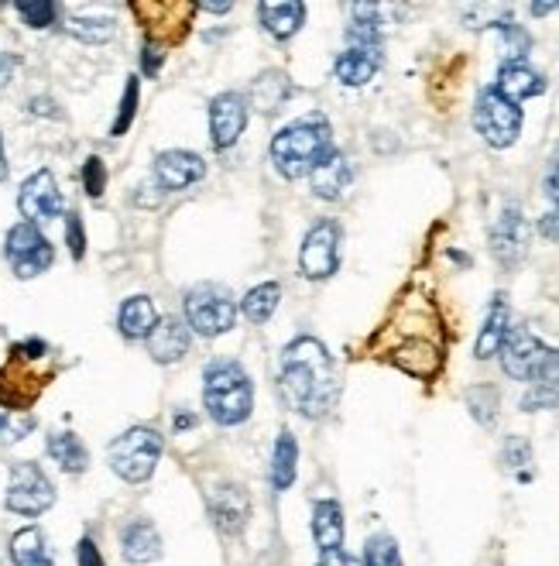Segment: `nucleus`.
Instances as JSON below:
<instances>
[{"label": "nucleus", "instance_id": "f257e3e1", "mask_svg": "<svg viewBox=\"0 0 559 566\" xmlns=\"http://www.w3.org/2000/svg\"><path fill=\"white\" fill-rule=\"evenodd\" d=\"M278 388L285 395L288 409H295L306 419L330 416L340 402V378L337 364L316 337L292 340L282 354Z\"/></svg>", "mask_w": 559, "mask_h": 566}, {"label": "nucleus", "instance_id": "f03ea898", "mask_svg": "<svg viewBox=\"0 0 559 566\" xmlns=\"http://www.w3.org/2000/svg\"><path fill=\"white\" fill-rule=\"evenodd\" d=\"M384 62V39H381V21L375 4H354L350 24H347V49L337 55L334 73L344 86L357 90L368 86Z\"/></svg>", "mask_w": 559, "mask_h": 566}, {"label": "nucleus", "instance_id": "7ed1b4c3", "mask_svg": "<svg viewBox=\"0 0 559 566\" xmlns=\"http://www.w3.org/2000/svg\"><path fill=\"white\" fill-rule=\"evenodd\" d=\"M330 151H334V130L323 117L295 120L272 138V161H275L278 176H285V179L313 176V169Z\"/></svg>", "mask_w": 559, "mask_h": 566}, {"label": "nucleus", "instance_id": "20e7f679", "mask_svg": "<svg viewBox=\"0 0 559 566\" xmlns=\"http://www.w3.org/2000/svg\"><path fill=\"white\" fill-rule=\"evenodd\" d=\"M203 406L213 422L220 426H241L251 416L254 406V388L241 364L234 360H217L203 375Z\"/></svg>", "mask_w": 559, "mask_h": 566}, {"label": "nucleus", "instance_id": "39448f33", "mask_svg": "<svg viewBox=\"0 0 559 566\" xmlns=\"http://www.w3.org/2000/svg\"><path fill=\"white\" fill-rule=\"evenodd\" d=\"M107 457H110V468L117 478H124L130 484H141L155 474L158 460H161V437L151 426H135L110 443Z\"/></svg>", "mask_w": 559, "mask_h": 566}, {"label": "nucleus", "instance_id": "423d86ee", "mask_svg": "<svg viewBox=\"0 0 559 566\" xmlns=\"http://www.w3.org/2000/svg\"><path fill=\"white\" fill-rule=\"evenodd\" d=\"M521 107H515L511 99H505L495 86H487L477 93L474 104V127L477 135L491 148H511L521 135Z\"/></svg>", "mask_w": 559, "mask_h": 566}, {"label": "nucleus", "instance_id": "0eeeda50", "mask_svg": "<svg viewBox=\"0 0 559 566\" xmlns=\"http://www.w3.org/2000/svg\"><path fill=\"white\" fill-rule=\"evenodd\" d=\"M238 306L230 298L226 289L220 285H200L192 289L186 298V326L196 329L200 337H223V333L234 326Z\"/></svg>", "mask_w": 559, "mask_h": 566}, {"label": "nucleus", "instance_id": "6e6552de", "mask_svg": "<svg viewBox=\"0 0 559 566\" xmlns=\"http://www.w3.org/2000/svg\"><path fill=\"white\" fill-rule=\"evenodd\" d=\"M4 505L18 515H42L55 505V488L39 463H31V460L14 463Z\"/></svg>", "mask_w": 559, "mask_h": 566}, {"label": "nucleus", "instance_id": "1a4fd4ad", "mask_svg": "<svg viewBox=\"0 0 559 566\" xmlns=\"http://www.w3.org/2000/svg\"><path fill=\"white\" fill-rule=\"evenodd\" d=\"M4 254L11 261V269L18 279H35L42 272L52 269L55 251L49 244V238L35 223H18L8 230V241H4Z\"/></svg>", "mask_w": 559, "mask_h": 566}, {"label": "nucleus", "instance_id": "9d476101", "mask_svg": "<svg viewBox=\"0 0 559 566\" xmlns=\"http://www.w3.org/2000/svg\"><path fill=\"white\" fill-rule=\"evenodd\" d=\"M549 350L536 333L529 326H511L508 333V340L502 347V368L508 378L515 381H529L536 385L542 378V368H546V360H549Z\"/></svg>", "mask_w": 559, "mask_h": 566}, {"label": "nucleus", "instance_id": "9b49d317", "mask_svg": "<svg viewBox=\"0 0 559 566\" xmlns=\"http://www.w3.org/2000/svg\"><path fill=\"white\" fill-rule=\"evenodd\" d=\"M340 269V227L334 220H319L299 251V272L313 282L330 279Z\"/></svg>", "mask_w": 559, "mask_h": 566}, {"label": "nucleus", "instance_id": "f8f14e48", "mask_svg": "<svg viewBox=\"0 0 559 566\" xmlns=\"http://www.w3.org/2000/svg\"><path fill=\"white\" fill-rule=\"evenodd\" d=\"M529 251V223L525 213L511 203L502 210V217L491 227V254L498 258L502 269H515V264Z\"/></svg>", "mask_w": 559, "mask_h": 566}, {"label": "nucleus", "instance_id": "ddd939ff", "mask_svg": "<svg viewBox=\"0 0 559 566\" xmlns=\"http://www.w3.org/2000/svg\"><path fill=\"white\" fill-rule=\"evenodd\" d=\"M18 207L24 213V223H49L62 213V192L55 186V176L49 169L35 172L18 192Z\"/></svg>", "mask_w": 559, "mask_h": 566}, {"label": "nucleus", "instance_id": "4468645a", "mask_svg": "<svg viewBox=\"0 0 559 566\" xmlns=\"http://www.w3.org/2000/svg\"><path fill=\"white\" fill-rule=\"evenodd\" d=\"M247 127V99L234 90L217 93L210 99V135L217 148H230L238 145V138Z\"/></svg>", "mask_w": 559, "mask_h": 566}, {"label": "nucleus", "instance_id": "2eb2a0df", "mask_svg": "<svg viewBox=\"0 0 559 566\" xmlns=\"http://www.w3.org/2000/svg\"><path fill=\"white\" fill-rule=\"evenodd\" d=\"M207 176V161L196 151H161L155 158V182L161 192H179Z\"/></svg>", "mask_w": 559, "mask_h": 566}, {"label": "nucleus", "instance_id": "dca6fc26", "mask_svg": "<svg viewBox=\"0 0 559 566\" xmlns=\"http://www.w3.org/2000/svg\"><path fill=\"white\" fill-rule=\"evenodd\" d=\"M495 90L511 99L515 107H521L525 99H532V96H542L546 93V80L542 73H536L529 62H502V70H498V80H495Z\"/></svg>", "mask_w": 559, "mask_h": 566}, {"label": "nucleus", "instance_id": "f3484780", "mask_svg": "<svg viewBox=\"0 0 559 566\" xmlns=\"http://www.w3.org/2000/svg\"><path fill=\"white\" fill-rule=\"evenodd\" d=\"M210 515L217 522V528L223 536H238L244 532L247 518H251V502L241 484H223L220 491H213V502H210Z\"/></svg>", "mask_w": 559, "mask_h": 566}, {"label": "nucleus", "instance_id": "a211bd4d", "mask_svg": "<svg viewBox=\"0 0 559 566\" xmlns=\"http://www.w3.org/2000/svg\"><path fill=\"white\" fill-rule=\"evenodd\" d=\"M511 333V310H508V298L505 292H498L495 298H491V310L484 316V326L477 333V344H474V357L477 360H491L495 354H502L505 340Z\"/></svg>", "mask_w": 559, "mask_h": 566}, {"label": "nucleus", "instance_id": "6ab92c4d", "mask_svg": "<svg viewBox=\"0 0 559 566\" xmlns=\"http://www.w3.org/2000/svg\"><path fill=\"white\" fill-rule=\"evenodd\" d=\"M350 179H354V169H350V158L344 155V151H330L326 155L316 169H313V176H309V182H313V192L319 196V199H326V203H337V199H344V192L350 189Z\"/></svg>", "mask_w": 559, "mask_h": 566}, {"label": "nucleus", "instance_id": "aec40b11", "mask_svg": "<svg viewBox=\"0 0 559 566\" xmlns=\"http://www.w3.org/2000/svg\"><path fill=\"white\" fill-rule=\"evenodd\" d=\"M148 354L158 360V364H176L189 354V326L176 316H166L158 319L151 337H148Z\"/></svg>", "mask_w": 559, "mask_h": 566}, {"label": "nucleus", "instance_id": "412c9836", "mask_svg": "<svg viewBox=\"0 0 559 566\" xmlns=\"http://www.w3.org/2000/svg\"><path fill=\"white\" fill-rule=\"evenodd\" d=\"M313 539H316L319 553L344 549V509H340V502H334V497L316 502V509H313Z\"/></svg>", "mask_w": 559, "mask_h": 566}, {"label": "nucleus", "instance_id": "4be33fe9", "mask_svg": "<svg viewBox=\"0 0 559 566\" xmlns=\"http://www.w3.org/2000/svg\"><path fill=\"white\" fill-rule=\"evenodd\" d=\"M158 323V313H155V303L148 295H130L124 298V306L117 313V326L127 340H148L151 329Z\"/></svg>", "mask_w": 559, "mask_h": 566}, {"label": "nucleus", "instance_id": "5701e85b", "mask_svg": "<svg viewBox=\"0 0 559 566\" xmlns=\"http://www.w3.org/2000/svg\"><path fill=\"white\" fill-rule=\"evenodd\" d=\"M257 18L272 39L288 42L306 21V4H299V0H295V4L292 0H285V4H257Z\"/></svg>", "mask_w": 559, "mask_h": 566}, {"label": "nucleus", "instance_id": "b1692460", "mask_svg": "<svg viewBox=\"0 0 559 566\" xmlns=\"http://www.w3.org/2000/svg\"><path fill=\"white\" fill-rule=\"evenodd\" d=\"M391 360L412 378H433L440 371V364H443V354L433 344H425V340H409V344H402L399 350L391 354Z\"/></svg>", "mask_w": 559, "mask_h": 566}, {"label": "nucleus", "instance_id": "393cba45", "mask_svg": "<svg viewBox=\"0 0 559 566\" xmlns=\"http://www.w3.org/2000/svg\"><path fill=\"white\" fill-rule=\"evenodd\" d=\"M120 543H124V559L130 563H151L161 556V539L151 522H130L124 528Z\"/></svg>", "mask_w": 559, "mask_h": 566}, {"label": "nucleus", "instance_id": "a878e982", "mask_svg": "<svg viewBox=\"0 0 559 566\" xmlns=\"http://www.w3.org/2000/svg\"><path fill=\"white\" fill-rule=\"evenodd\" d=\"M11 559H14V566H55L52 563V553H49V543L42 536V528H35V525L14 532V539H11Z\"/></svg>", "mask_w": 559, "mask_h": 566}, {"label": "nucleus", "instance_id": "bb28decb", "mask_svg": "<svg viewBox=\"0 0 559 566\" xmlns=\"http://www.w3.org/2000/svg\"><path fill=\"white\" fill-rule=\"evenodd\" d=\"M49 457L59 463L65 474H83L89 468V453L76 432H52L49 437Z\"/></svg>", "mask_w": 559, "mask_h": 566}, {"label": "nucleus", "instance_id": "cd10ccee", "mask_svg": "<svg viewBox=\"0 0 559 566\" xmlns=\"http://www.w3.org/2000/svg\"><path fill=\"white\" fill-rule=\"evenodd\" d=\"M292 93V83L285 80V73H265L257 76L254 86H251V104L261 111V114H275Z\"/></svg>", "mask_w": 559, "mask_h": 566}, {"label": "nucleus", "instance_id": "c85d7f7f", "mask_svg": "<svg viewBox=\"0 0 559 566\" xmlns=\"http://www.w3.org/2000/svg\"><path fill=\"white\" fill-rule=\"evenodd\" d=\"M295 460H299V443H295V437L285 429V432H278V443H275V453H272V488L275 491L292 488Z\"/></svg>", "mask_w": 559, "mask_h": 566}, {"label": "nucleus", "instance_id": "c756f323", "mask_svg": "<svg viewBox=\"0 0 559 566\" xmlns=\"http://www.w3.org/2000/svg\"><path fill=\"white\" fill-rule=\"evenodd\" d=\"M282 303V289L275 282H265V285H254L244 298H241V310L251 323H268L275 316Z\"/></svg>", "mask_w": 559, "mask_h": 566}, {"label": "nucleus", "instance_id": "7c9ffc66", "mask_svg": "<svg viewBox=\"0 0 559 566\" xmlns=\"http://www.w3.org/2000/svg\"><path fill=\"white\" fill-rule=\"evenodd\" d=\"M65 31L86 45H104L117 35V21L114 18H70L65 21Z\"/></svg>", "mask_w": 559, "mask_h": 566}, {"label": "nucleus", "instance_id": "2f4dec72", "mask_svg": "<svg viewBox=\"0 0 559 566\" xmlns=\"http://www.w3.org/2000/svg\"><path fill=\"white\" fill-rule=\"evenodd\" d=\"M546 199H549V210L539 220V234L559 244V151L549 161V172H546Z\"/></svg>", "mask_w": 559, "mask_h": 566}, {"label": "nucleus", "instance_id": "473e14b6", "mask_svg": "<svg viewBox=\"0 0 559 566\" xmlns=\"http://www.w3.org/2000/svg\"><path fill=\"white\" fill-rule=\"evenodd\" d=\"M467 409L481 426H495L498 422V388L495 385H477L467 391Z\"/></svg>", "mask_w": 559, "mask_h": 566}, {"label": "nucleus", "instance_id": "72a5a7b5", "mask_svg": "<svg viewBox=\"0 0 559 566\" xmlns=\"http://www.w3.org/2000/svg\"><path fill=\"white\" fill-rule=\"evenodd\" d=\"M35 429V416L28 409H0V447H11L18 440H24L28 432Z\"/></svg>", "mask_w": 559, "mask_h": 566}, {"label": "nucleus", "instance_id": "f704fd0d", "mask_svg": "<svg viewBox=\"0 0 559 566\" xmlns=\"http://www.w3.org/2000/svg\"><path fill=\"white\" fill-rule=\"evenodd\" d=\"M365 566H405L399 543H394L391 536H371L365 546Z\"/></svg>", "mask_w": 559, "mask_h": 566}, {"label": "nucleus", "instance_id": "c9c22d12", "mask_svg": "<svg viewBox=\"0 0 559 566\" xmlns=\"http://www.w3.org/2000/svg\"><path fill=\"white\" fill-rule=\"evenodd\" d=\"M14 11L24 18L28 28H49L59 18V4H52V0H35V4L21 0V4H14Z\"/></svg>", "mask_w": 559, "mask_h": 566}, {"label": "nucleus", "instance_id": "e433bc0d", "mask_svg": "<svg viewBox=\"0 0 559 566\" xmlns=\"http://www.w3.org/2000/svg\"><path fill=\"white\" fill-rule=\"evenodd\" d=\"M135 111H138V80H127L124 99H120V114H117V120H114V127H110V135H114V138H120L124 130L130 127V120H135Z\"/></svg>", "mask_w": 559, "mask_h": 566}, {"label": "nucleus", "instance_id": "4c0bfd02", "mask_svg": "<svg viewBox=\"0 0 559 566\" xmlns=\"http://www.w3.org/2000/svg\"><path fill=\"white\" fill-rule=\"evenodd\" d=\"M83 186H86V196H93V199H101L107 189V169L96 155L86 158V165H83Z\"/></svg>", "mask_w": 559, "mask_h": 566}, {"label": "nucleus", "instance_id": "58836bf2", "mask_svg": "<svg viewBox=\"0 0 559 566\" xmlns=\"http://www.w3.org/2000/svg\"><path fill=\"white\" fill-rule=\"evenodd\" d=\"M559 406V391L549 385H532L529 395L521 398V409L525 412H539V409H556Z\"/></svg>", "mask_w": 559, "mask_h": 566}, {"label": "nucleus", "instance_id": "ea45409f", "mask_svg": "<svg viewBox=\"0 0 559 566\" xmlns=\"http://www.w3.org/2000/svg\"><path fill=\"white\" fill-rule=\"evenodd\" d=\"M65 241H70V251L73 258L80 261L86 254V234H83V220L76 213H70V220H65Z\"/></svg>", "mask_w": 559, "mask_h": 566}, {"label": "nucleus", "instance_id": "a19ab883", "mask_svg": "<svg viewBox=\"0 0 559 566\" xmlns=\"http://www.w3.org/2000/svg\"><path fill=\"white\" fill-rule=\"evenodd\" d=\"M505 463H508V468H525V463H532L529 443H525L521 437H511V440L505 443Z\"/></svg>", "mask_w": 559, "mask_h": 566}, {"label": "nucleus", "instance_id": "79ce46f5", "mask_svg": "<svg viewBox=\"0 0 559 566\" xmlns=\"http://www.w3.org/2000/svg\"><path fill=\"white\" fill-rule=\"evenodd\" d=\"M536 385H549L559 391V350H549V360H546V368H542V378Z\"/></svg>", "mask_w": 559, "mask_h": 566}, {"label": "nucleus", "instance_id": "37998d69", "mask_svg": "<svg viewBox=\"0 0 559 566\" xmlns=\"http://www.w3.org/2000/svg\"><path fill=\"white\" fill-rule=\"evenodd\" d=\"M76 556H80V566H107V563H104V556H101V549H96V543H93V539H83Z\"/></svg>", "mask_w": 559, "mask_h": 566}, {"label": "nucleus", "instance_id": "c03bdc74", "mask_svg": "<svg viewBox=\"0 0 559 566\" xmlns=\"http://www.w3.org/2000/svg\"><path fill=\"white\" fill-rule=\"evenodd\" d=\"M45 350H49V347H45L42 340H24V344L14 347V357H18V360H39V357H45Z\"/></svg>", "mask_w": 559, "mask_h": 566}, {"label": "nucleus", "instance_id": "a18cd8bd", "mask_svg": "<svg viewBox=\"0 0 559 566\" xmlns=\"http://www.w3.org/2000/svg\"><path fill=\"white\" fill-rule=\"evenodd\" d=\"M316 566H365V563H357L354 556H347L344 549H337V553H323Z\"/></svg>", "mask_w": 559, "mask_h": 566}, {"label": "nucleus", "instance_id": "49530a36", "mask_svg": "<svg viewBox=\"0 0 559 566\" xmlns=\"http://www.w3.org/2000/svg\"><path fill=\"white\" fill-rule=\"evenodd\" d=\"M14 65H18V59H14V55L0 52V86H8V83H11V76H14Z\"/></svg>", "mask_w": 559, "mask_h": 566}, {"label": "nucleus", "instance_id": "de8ad7c7", "mask_svg": "<svg viewBox=\"0 0 559 566\" xmlns=\"http://www.w3.org/2000/svg\"><path fill=\"white\" fill-rule=\"evenodd\" d=\"M158 70H161V49L145 45V73H148V76H155Z\"/></svg>", "mask_w": 559, "mask_h": 566}, {"label": "nucleus", "instance_id": "09e8293b", "mask_svg": "<svg viewBox=\"0 0 559 566\" xmlns=\"http://www.w3.org/2000/svg\"><path fill=\"white\" fill-rule=\"evenodd\" d=\"M55 104H52V99H31V114H49V117H59V111H52Z\"/></svg>", "mask_w": 559, "mask_h": 566}, {"label": "nucleus", "instance_id": "8fccbe9b", "mask_svg": "<svg viewBox=\"0 0 559 566\" xmlns=\"http://www.w3.org/2000/svg\"><path fill=\"white\" fill-rule=\"evenodd\" d=\"M556 11H559V4H532L536 18H546V14H556Z\"/></svg>", "mask_w": 559, "mask_h": 566}, {"label": "nucleus", "instance_id": "3c124183", "mask_svg": "<svg viewBox=\"0 0 559 566\" xmlns=\"http://www.w3.org/2000/svg\"><path fill=\"white\" fill-rule=\"evenodd\" d=\"M8 179V155H4V138H0V182Z\"/></svg>", "mask_w": 559, "mask_h": 566}, {"label": "nucleus", "instance_id": "603ef678", "mask_svg": "<svg viewBox=\"0 0 559 566\" xmlns=\"http://www.w3.org/2000/svg\"><path fill=\"white\" fill-rule=\"evenodd\" d=\"M192 422H196L192 416H176V429H189Z\"/></svg>", "mask_w": 559, "mask_h": 566}, {"label": "nucleus", "instance_id": "864d4df0", "mask_svg": "<svg viewBox=\"0 0 559 566\" xmlns=\"http://www.w3.org/2000/svg\"><path fill=\"white\" fill-rule=\"evenodd\" d=\"M207 11H213V14H223V11H230V4H207Z\"/></svg>", "mask_w": 559, "mask_h": 566}]
</instances>
